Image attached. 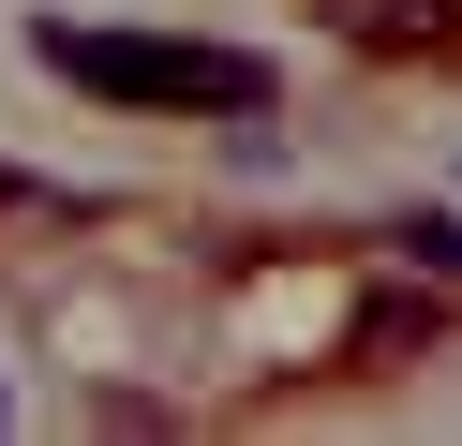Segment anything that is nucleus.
I'll return each mask as SVG.
<instances>
[{
	"instance_id": "nucleus-1",
	"label": "nucleus",
	"mask_w": 462,
	"mask_h": 446,
	"mask_svg": "<svg viewBox=\"0 0 462 446\" xmlns=\"http://www.w3.org/2000/svg\"><path fill=\"white\" fill-rule=\"evenodd\" d=\"M31 59H45V75H75L90 105H209V119H269V59H239V45H164V30H75V15H45Z\"/></svg>"
},
{
	"instance_id": "nucleus-2",
	"label": "nucleus",
	"mask_w": 462,
	"mask_h": 446,
	"mask_svg": "<svg viewBox=\"0 0 462 446\" xmlns=\"http://www.w3.org/2000/svg\"><path fill=\"white\" fill-rule=\"evenodd\" d=\"M402 253H418V268H462V223H448V208H418V223H402Z\"/></svg>"
},
{
	"instance_id": "nucleus-3",
	"label": "nucleus",
	"mask_w": 462,
	"mask_h": 446,
	"mask_svg": "<svg viewBox=\"0 0 462 446\" xmlns=\"http://www.w3.org/2000/svg\"><path fill=\"white\" fill-rule=\"evenodd\" d=\"M0 416H15V402H0Z\"/></svg>"
}]
</instances>
